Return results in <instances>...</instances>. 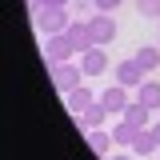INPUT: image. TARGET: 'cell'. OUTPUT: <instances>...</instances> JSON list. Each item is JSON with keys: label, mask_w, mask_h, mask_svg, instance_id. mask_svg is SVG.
I'll use <instances>...</instances> for the list:
<instances>
[{"label": "cell", "mask_w": 160, "mask_h": 160, "mask_svg": "<svg viewBox=\"0 0 160 160\" xmlns=\"http://www.w3.org/2000/svg\"><path fill=\"white\" fill-rule=\"evenodd\" d=\"M48 80L56 84L60 92H68V88H76V84H84V68L80 64H72V60H64V64H48Z\"/></svg>", "instance_id": "6da1fadb"}, {"label": "cell", "mask_w": 160, "mask_h": 160, "mask_svg": "<svg viewBox=\"0 0 160 160\" xmlns=\"http://www.w3.org/2000/svg\"><path fill=\"white\" fill-rule=\"evenodd\" d=\"M72 8H44L36 16V28L44 32V36H56V32H68V24H72Z\"/></svg>", "instance_id": "7a4b0ae2"}, {"label": "cell", "mask_w": 160, "mask_h": 160, "mask_svg": "<svg viewBox=\"0 0 160 160\" xmlns=\"http://www.w3.org/2000/svg\"><path fill=\"white\" fill-rule=\"evenodd\" d=\"M76 56V48L68 44V36L64 32H56V36H44V64H64V60Z\"/></svg>", "instance_id": "3957f363"}, {"label": "cell", "mask_w": 160, "mask_h": 160, "mask_svg": "<svg viewBox=\"0 0 160 160\" xmlns=\"http://www.w3.org/2000/svg\"><path fill=\"white\" fill-rule=\"evenodd\" d=\"M88 32H92V40H96L100 48L112 44V40H116V20H112V12H96V16H88Z\"/></svg>", "instance_id": "277c9868"}, {"label": "cell", "mask_w": 160, "mask_h": 160, "mask_svg": "<svg viewBox=\"0 0 160 160\" xmlns=\"http://www.w3.org/2000/svg\"><path fill=\"white\" fill-rule=\"evenodd\" d=\"M144 80H148V72L140 68L136 56H128V60H120V64H116V84H124V88H140Z\"/></svg>", "instance_id": "5b68a950"}, {"label": "cell", "mask_w": 160, "mask_h": 160, "mask_svg": "<svg viewBox=\"0 0 160 160\" xmlns=\"http://www.w3.org/2000/svg\"><path fill=\"white\" fill-rule=\"evenodd\" d=\"M64 96H68V112H88V108H92V104H96V92H92V88H88V84H76V88H68V92H64Z\"/></svg>", "instance_id": "8992f818"}, {"label": "cell", "mask_w": 160, "mask_h": 160, "mask_svg": "<svg viewBox=\"0 0 160 160\" xmlns=\"http://www.w3.org/2000/svg\"><path fill=\"white\" fill-rule=\"evenodd\" d=\"M112 116V112H108V108H104V104H92V108H88V112H80L76 116V128H80V136H88V132H92V128H104V120Z\"/></svg>", "instance_id": "52a82bcc"}, {"label": "cell", "mask_w": 160, "mask_h": 160, "mask_svg": "<svg viewBox=\"0 0 160 160\" xmlns=\"http://www.w3.org/2000/svg\"><path fill=\"white\" fill-rule=\"evenodd\" d=\"M64 36H68V44H72L76 52H88V48H96V40H92V32H88V20H72Z\"/></svg>", "instance_id": "ba28073f"}, {"label": "cell", "mask_w": 160, "mask_h": 160, "mask_svg": "<svg viewBox=\"0 0 160 160\" xmlns=\"http://www.w3.org/2000/svg\"><path fill=\"white\" fill-rule=\"evenodd\" d=\"M80 68H84V76H100V72H108V52L104 48H88V52H80Z\"/></svg>", "instance_id": "9c48e42d"}, {"label": "cell", "mask_w": 160, "mask_h": 160, "mask_svg": "<svg viewBox=\"0 0 160 160\" xmlns=\"http://www.w3.org/2000/svg\"><path fill=\"white\" fill-rule=\"evenodd\" d=\"M128 92H132V88H124V84H112L108 92H100V104H104L108 112H124V108H128Z\"/></svg>", "instance_id": "30bf717a"}, {"label": "cell", "mask_w": 160, "mask_h": 160, "mask_svg": "<svg viewBox=\"0 0 160 160\" xmlns=\"http://www.w3.org/2000/svg\"><path fill=\"white\" fill-rule=\"evenodd\" d=\"M120 116L128 120V124H136V128H152V124H148V120H152V108L140 104V100H128V108H124Z\"/></svg>", "instance_id": "8fae6325"}, {"label": "cell", "mask_w": 160, "mask_h": 160, "mask_svg": "<svg viewBox=\"0 0 160 160\" xmlns=\"http://www.w3.org/2000/svg\"><path fill=\"white\" fill-rule=\"evenodd\" d=\"M88 144H92V152H96V156H112V148H116V140H112V132H104V128H92V132H88Z\"/></svg>", "instance_id": "7c38bea8"}, {"label": "cell", "mask_w": 160, "mask_h": 160, "mask_svg": "<svg viewBox=\"0 0 160 160\" xmlns=\"http://www.w3.org/2000/svg\"><path fill=\"white\" fill-rule=\"evenodd\" d=\"M136 132H140V128H136V124H128L124 116L112 124V140H116L120 148H132V144H136Z\"/></svg>", "instance_id": "4fadbf2b"}, {"label": "cell", "mask_w": 160, "mask_h": 160, "mask_svg": "<svg viewBox=\"0 0 160 160\" xmlns=\"http://www.w3.org/2000/svg\"><path fill=\"white\" fill-rule=\"evenodd\" d=\"M136 100H140V104H148V108L156 112V108H160V80H144V84L136 88Z\"/></svg>", "instance_id": "5bb4252c"}, {"label": "cell", "mask_w": 160, "mask_h": 160, "mask_svg": "<svg viewBox=\"0 0 160 160\" xmlns=\"http://www.w3.org/2000/svg\"><path fill=\"white\" fill-rule=\"evenodd\" d=\"M160 148V140L152 136V128H140L136 132V144H132V152H136V156H148V152H156Z\"/></svg>", "instance_id": "9a60e30c"}, {"label": "cell", "mask_w": 160, "mask_h": 160, "mask_svg": "<svg viewBox=\"0 0 160 160\" xmlns=\"http://www.w3.org/2000/svg\"><path fill=\"white\" fill-rule=\"evenodd\" d=\"M136 60L144 72H152V68H160V48H148V44H140L136 48Z\"/></svg>", "instance_id": "2e32d148"}, {"label": "cell", "mask_w": 160, "mask_h": 160, "mask_svg": "<svg viewBox=\"0 0 160 160\" xmlns=\"http://www.w3.org/2000/svg\"><path fill=\"white\" fill-rule=\"evenodd\" d=\"M72 16H76V20L96 16V0H72Z\"/></svg>", "instance_id": "e0dca14e"}, {"label": "cell", "mask_w": 160, "mask_h": 160, "mask_svg": "<svg viewBox=\"0 0 160 160\" xmlns=\"http://www.w3.org/2000/svg\"><path fill=\"white\" fill-rule=\"evenodd\" d=\"M136 12L140 16H160V0H136Z\"/></svg>", "instance_id": "ac0fdd59"}, {"label": "cell", "mask_w": 160, "mask_h": 160, "mask_svg": "<svg viewBox=\"0 0 160 160\" xmlns=\"http://www.w3.org/2000/svg\"><path fill=\"white\" fill-rule=\"evenodd\" d=\"M120 0H96V12H116Z\"/></svg>", "instance_id": "d6986e66"}, {"label": "cell", "mask_w": 160, "mask_h": 160, "mask_svg": "<svg viewBox=\"0 0 160 160\" xmlns=\"http://www.w3.org/2000/svg\"><path fill=\"white\" fill-rule=\"evenodd\" d=\"M24 4H28V12H32V20H36L40 12H44V0H24Z\"/></svg>", "instance_id": "ffe728a7"}, {"label": "cell", "mask_w": 160, "mask_h": 160, "mask_svg": "<svg viewBox=\"0 0 160 160\" xmlns=\"http://www.w3.org/2000/svg\"><path fill=\"white\" fill-rule=\"evenodd\" d=\"M44 8H72V0H44Z\"/></svg>", "instance_id": "44dd1931"}, {"label": "cell", "mask_w": 160, "mask_h": 160, "mask_svg": "<svg viewBox=\"0 0 160 160\" xmlns=\"http://www.w3.org/2000/svg\"><path fill=\"white\" fill-rule=\"evenodd\" d=\"M132 156H136V152L128 148V152H112V156H104V160H132Z\"/></svg>", "instance_id": "7402d4cb"}, {"label": "cell", "mask_w": 160, "mask_h": 160, "mask_svg": "<svg viewBox=\"0 0 160 160\" xmlns=\"http://www.w3.org/2000/svg\"><path fill=\"white\" fill-rule=\"evenodd\" d=\"M152 136H156V140H160V120H156V124H152Z\"/></svg>", "instance_id": "603a6c76"}, {"label": "cell", "mask_w": 160, "mask_h": 160, "mask_svg": "<svg viewBox=\"0 0 160 160\" xmlns=\"http://www.w3.org/2000/svg\"><path fill=\"white\" fill-rule=\"evenodd\" d=\"M156 112H160V108H156Z\"/></svg>", "instance_id": "cb8c5ba5"}]
</instances>
